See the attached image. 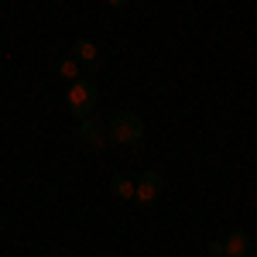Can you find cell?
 Returning <instances> with one entry per match:
<instances>
[{
    "mask_svg": "<svg viewBox=\"0 0 257 257\" xmlns=\"http://www.w3.org/2000/svg\"><path fill=\"white\" fill-rule=\"evenodd\" d=\"M161 189H165V178H161V172L148 168V172L138 178V192H134V199H138L141 206H151V202L161 196Z\"/></svg>",
    "mask_w": 257,
    "mask_h": 257,
    "instance_id": "cell-3",
    "label": "cell"
},
{
    "mask_svg": "<svg viewBox=\"0 0 257 257\" xmlns=\"http://www.w3.org/2000/svg\"><path fill=\"white\" fill-rule=\"evenodd\" d=\"M250 254V233L247 230H233L223 240V257H247Z\"/></svg>",
    "mask_w": 257,
    "mask_h": 257,
    "instance_id": "cell-4",
    "label": "cell"
},
{
    "mask_svg": "<svg viewBox=\"0 0 257 257\" xmlns=\"http://www.w3.org/2000/svg\"><path fill=\"white\" fill-rule=\"evenodd\" d=\"M106 4H110V7H123L127 0H106Z\"/></svg>",
    "mask_w": 257,
    "mask_h": 257,
    "instance_id": "cell-9",
    "label": "cell"
},
{
    "mask_svg": "<svg viewBox=\"0 0 257 257\" xmlns=\"http://www.w3.org/2000/svg\"><path fill=\"white\" fill-rule=\"evenodd\" d=\"M96 99H99V89L93 79H76L69 86V93H65V106H69V113L76 120H86L96 113Z\"/></svg>",
    "mask_w": 257,
    "mask_h": 257,
    "instance_id": "cell-1",
    "label": "cell"
},
{
    "mask_svg": "<svg viewBox=\"0 0 257 257\" xmlns=\"http://www.w3.org/2000/svg\"><path fill=\"white\" fill-rule=\"evenodd\" d=\"M247 257H257V254H247Z\"/></svg>",
    "mask_w": 257,
    "mask_h": 257,
    "instance_id": "cell-10",
    "label": "cell"
},
{
    "mask_svg": "<svg viewBox=\"0 0 257 257\" xmlns=\"http://www.w3.org/2000/svg\"><path fill=\"white\" fill-rule=\"evenodd\" d=\"M110 192L117 199H134V192H138V182H131L127 175H117L113 182H110Z\"/></svg>",
    "mask_w": 257,
    "mask_h": 257,
    "instance_id": "cell-7",
    "label": "cell"
},
{
    "mask_svg": "<svg viewBox=\"0 0 257 257\" xmlns=\"http://www.w3.org/2000/svg\"><path fill=\"white\" fill-rule=\"evenodd\" d=\"M59 76H62V79H69V82H76V79H82V69H79V59H62V62H59Z\"/></svg>",
    "mask_w": 257,
    "mask_h": 257,
    "instance_id": "cell-8",
    "label": "cell"
},
{
    "mask_svg": "<svg viewBox=\"0 0 257 257\" xmlns=\"http://www.w3.org/2000/svg\"><path fill=\"white\" fill-rule=\"evenodd\" d=\"M106 138L117 141V144H138L144 138V120L138 113H113L110 127H106Z\"/></svg>",
    "mask_w": 257,
    "mask_h": 257,
    "instance_id": "cell-2",
    "label": "cell"
},
{
    "mask_svg": "<svg viewBox=\"0 0 257 257\" xmlns=\"http://www.w3.org/2000/svg\"><path fill=\"white\" fill-rule=\"evenodd\" d=\"M72 48H76V59L79 62H86V65H99V48L89 38H79Z\"/></svg>",
    "mask_w": 257,
    "mask_h": 257,
    "instance_id": "cell-6",
    "label": "cell"
},
{
    "mask_svg": "<svg viewBox=\"0 0 257 257\" xmlns=\"http://www.w3.org/2000/svg\"><path fill=\"white\" fill-rule=\"evenodd\" d=\"M79 138L86 141V144H93V148H103L106 134H103V123L96 120V113H93V117H86V120H79Z\"/></svg>",
    "mask_w": 257,
    "mask_h": 257,
    "instance_id": "cell-5",
    "label": "cell"
}]
</instances>
